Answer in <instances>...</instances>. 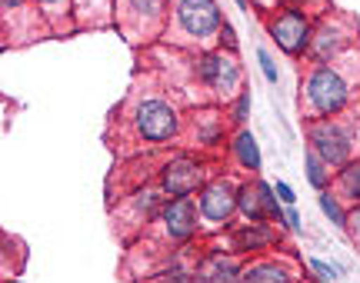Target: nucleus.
<instances>
[{
    "label": "nucleus",
    "instance_id": "1",
    "mask_svg": "<svg viewBox=\"0 0 360 283\" xmlns=\"http://www.w3.org/2000/svg\"><path fill=\"white\" fill-rule=\"evenodd\" d=\"M304 100H307V110L317 120L323 117H337L350 100V84L347 77L330 64H317L304 80Z\"/></svg>",
    "mask_w": 360,
    "mask_h": 283
},
{
    "label": "nucleus",
    "instance_id": "2",
    "mask_svg": "<svg viewBox=\"0 0 360 283\" xmlns=\"http://www.w3.org/2000/svg\"><path fill=\"white\" fill-rule=\"evenodd\" d=\"M307 140H310V150L327 160V167H347L350 164V154H354V133H350L344 124H337L334 117H323V120H314L307 130Z\"/></svg>",
    "mask_w": 360,
    "mask_h": 283
},
{
    "label": "nucleus",
    "instance_id": "3",
    "mask_svg": "<svg viewBox=\"0 0 360 283\" xmlns=\"http://www.w3.org/2000/svg\"><path fill=\"white\" fill-rule=\"evenodd\" d=\"M134 124H137V133L150 143H164L177 133V110L170 107L167 100H141L137 103V114H134Z\"/></svg>",
    "mask_w": 360,
    "mask_h": 283
},
{
    "label": "nucleus",
    "instance_id": "4",
    "mask_svg": "<svg viewBox=\"0 0 360 283\" xmlns=\"http://www.w3.org/2000/svg\"><path fill=\"white\" fill-rule=\"evenodd\" d=\"M174 20H177V27L187 37H197V40L217 34L227 24V20H220V11L214 0H180L174 7Z\"/></svg>",
    "mask_w": 360,
    "mask_h": 283
},
{
    "label": "nucleus",
    "instance_id": "5",
    "mask_svg": "<svg viewBox=\"0 0 360 283\" xmlns=\"http://www.w3.org/2000/svg\"><path fill=\"white\" fill-rule=\"evenodd\" d=\"M270 37L281 44L290 57H300L310 51V20L300 7H283L274 20H270Z\"/></svg>",
    "mask_w": 360,
    "mask_h": 283
},
{
    "label": "nucleus",
    "instance_id": "6",
    "mask_svg": "<svg viewBox=\"0 0 360 283\" xmlns=\"http://www.w3.org/2000/svg\"><path fill=\"white\" fill-rule=\"evenodd\" d=\"M237 190L240 187H233L231 180H214L207 183L204 190H200V213H204V220H210V223H227V220L233 217V210H237Z\"/></svg>",
    "mask_w": 360,
    "mask_h": 283
},
{
    "label": "nucleus",
    "instance_id": "7",
    "mask_svg": "<svg viewBox=\"0 0 360 283\" xmlns=\"http://www.w3.org/2000/svg\"><path fill=\"white\" fill-rule=\"evenodd\" d=\"M200 80H204L210 91L217 93H231L237 91V84H240V67L233 60L231 53H207L204 60H200Z\"/></svg>",
    "mask_w": 360,
    "mask_h": 283
},
{
    "label": "nucleus",
    "instance_id": "8",
    "mask_svg": "<svg viewBox=\"0 0 360 283\" xmlns=\"http://www.w3.org/2000/svg\"><path fill=\"white\" fill-rule=\"evenodd\" d=\"M160 223L167 230L170 240H191L197 233V204L191 197H177L160 210Z\"/></svg>",
    "mask_w": 360,
    "mask_h": 283
},
{
    "label": "nucleus",
    "instance_id": "9",
    "mask_svg": "<svg viewBox=\"0 0 360 283\" xmlns=\"http://www.w3.org/2000/svg\"><path fill=\"white\" fill-rule=\"evenodd\" d=\"M204 183V170L197 160L191 157H177V160H170L167 170H164V190L170 197H191L197 187Z\"/></svg>",
    "mask_w": 360,
    "mask_h": 283
},
{
    "label": "nucleus",
    "instance_id": "10",
    "mask_svg": "<svg viewBox=\"0 0 360 283\" xmlns=\"http://www.w3.org/2000/svg\"><path fill=\"white\" fill-rule=\"evenodd\" d=\"M294 270L283 267L277 260H257L240 270V283H294Z\"/></svg>",
    "mask_w": 360,
    "mask_h": 283
},
{
    "label": "nucleus",
    "instance_id": "11",
    "mask_svg": "<svg viewBox=\"0 0 360 283\" xmlns=\"http://www.w3.org/2000/svg\"><path fill=\"white\" fill-rule=\"evenodd\" d=\"M193 280L197 283H240V270H237V263H233V260L214 254V257H207L204 263L197 267Z\"/></svg>",
    "mask_w": 360,
    "mask_h": 283
},
{
    "label": "nucleus",
    "instance_id": "12",
    "mask_svg": "<svg viewBox=\"0 0 360 283\" xmlns=\"http://www.w3.org/2000/svg\"><path fill=\"white\" fill-rule=\"evenodd\" d=\"M274 240H277V233L267 227V220H260V223H244L240 230L233 233L237 250H267Z\"/></svg>",
    "mask_w": 360,
    "mask_h": 283
},
{
    "label": "nucleus",
    "instance_id": "13",
    "mask_svg": "<svg viewBox=\"0 0 360 283\" xmlns=\"http://www.w3.org/2000/svg\"><path fill=\"white\" fill-rule=\"evenodd\" d=\"M237 210L244 213L250 223H260V220H270L267 213V204H264V197H260V183H244L240 190H237Z\"/></svg>",
    "mask_w": 360,
    "mask_h": 283
},
{
    "label": "nucleus",
    "instance_id": "14",
    "mask_svg": "<svg viewBox=\"0 0 360 283\" xmlns=\"http://www.w3.org/2000/svg\"><path fill=\"white\" fill-rule=\"evenodd\" d=\"M233 157H237V164L250 173H257L260 170V147H257V137L250 133V130H240L237 137H233Z\"/></svg>",
    "mask_w": 360,
    "mask_h": 283
},
{
    "label": "nucleus",
    "instance_id": "15",
    "mask_svg": "<svg viewBox=\"0 0 360 283\" xmlns=\"http://www.w3.org/2000/svg\"><path fill=\"white\" fill-rule=\"evenodd\" d=\"M304 164H307V180H310V187H317V190H327V183H330V167H327V160H323L317 150H310V147H307V157H304Z\"/></svg>",
    "mask_w": 360,
    "mask_h": 283
},
{
    "label": "nucleus",
    "instance_id": "16",
    "mask_svg": "<svg viewBox=\"0 0 360 283\" xmlns=\"http://www.w3.org/2000/svg\"><path fill=\"white\" fill-rule=\"evenodd\" d=\"M337 187H340V193H344L347 200L360 204V160H350L347 167H340V173H337Z\"/></svg>",
    "mask_w": 360,
    "mask_h": 283
},
{
    "label": "nucleus",
    "instance_id": "17",
    "mask_svg": "<svg viewBox=\"0 0 360 283\" xmlns=\"http://www.w3.org/2000/svg\"><path fill=\"white\" fill-rule=\"evenodd\" d=\"M317 204H321V210L330 217V223L334 227H340V230H347V210L340 206V200H337L330 190H321V197H317Z\"/></svg>",
    "mask_w": 360,
    "mask_h": 283
},
{
    "label": "nucleus",
    "instance_id": "18",
    "mask_svg": "<svg viewBox=\"0 0 360 283\" xmlns=\"http://www.w3.org/2000/svg\"><path fill=\"white\" fill-rule=\"evenodd\" d=\"M257 64H260V70H264V77H267L270 84H277V80H281V74H277V64H274V57H270L264 47L257 51Z\"/></svg>",
    "mask_w": 360,
    "mask_h": 283
},
{
    "label": "nucleus",
    "instance_id": "19",
    "mask_svg": "<svg viewBox=\"0 0 360 283\" xmlns=\"http://www.w3.org/2000/svg\"><path fill=\"white\" fill-rule=\"evenodd\" d=\"M310 270L321 273V280H340V267H334V263H327V260H310Z\"/></svg>",
    "mask_w": 360,
    "mask_h": 283
},
{
    "label": "nucleus",
    "instance_id": "20",
    "mask_svg": "<svg viewBox=\"0 0 360 283\" xmlns=\"http://www.w3.org/2000/svg\"><path fill=\"white\" fill-rule=\"evenodd\" d=\"M247 110H250V91H244L240 97H237V103H233V120H237V124H244Z\"/></svg>",
    "mask_w": 360,
    "mask_h": 283
},
{
    "label": "nucleus",
    "instance_id": "21",
    "mask_svg": "<svg viewBox=\"0 0 360 283\" xmlns=\"http://www.w3.org/2000/svg\"><path fill=\"white\" fill-rule=\"evenodd\" d=\"M274 190H277V200H281L283 206H294L297 204V193H294V187H290V183L277 180V187H274Z\"/></svg>",
    "mask_w": 360,
    "mask_h": 283
},
{
    "label": "nucleus",
    "instance_id": "22",
    "mask_svg": "<svg viewBox=\"0 0 360 283\" xmlns=\"http://www.w3.org/2000/svg\"><path fill=\"white\" fill-rule=\"evenodd\" d=\"M347 230L354 237V244L360 246V204H354V210L347 213Z\"/></svg>",
    "mask_w": 360,
    "mask_h": 283
},
{
    "label": "nucleus",
    "instance_id": "23",
    "mask_svg": "<svg viewBox=\"0 0 360 283\" xmlns=\"http://www.w3.org/2000/svg\"><path fill=\"white\" fill-rule=\"evenodd\" d=\"M283 223H287L290 230H300V213H297L294 206H287V210H283Z\"/></svg>",
    "mask_w": 360,
    "mask_h": 283
},
{
    "label": "nucleus",
    "instance_id": "24",
    "mask_svg": "<svg viewBox=\"0 0 360 283\" xmlns=\"http://www.w3.org/2000/svg\"><path fill=\"white\" fill-rule=\"evenodd\" d=\"M40 4H44V7L51 11V7H57V4H67V0H40Z\"/></svg>",
    "mask_w": 360,
    "mask_h": 283
},
{
    "label": "nucleus",
    "instance_id": "25",
    "mask_svg": "<svg viewBox=\"0 0 360 283\" xmlns=\"http://www.w3.org/2000/svg\"><path fill=\"white\" fill-rule=\"evenodd\" d=\"M254 4H257V7H260V11H264V7H267V4H270V0H254Z\"/></svg>",
    "mask_w": 360,
    "mask_h": 283
},
{
    "label": "nucleus",
    "instance_id": "26",
    "mask_svg": "<svg viewBox=\"0 0 360 283\" xmlns=\"http://www.w3.org/2000/svg\"><path fill=\"white\" fill-rule=\"evenodd\" d=\"M237 7H247V0H237Z\"/></svg>",
    "mask_w": 360,
    "mask_h": 283
}]
</instances>
